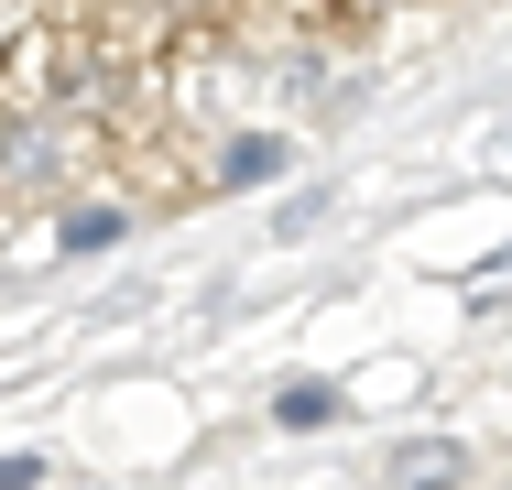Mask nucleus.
Instances as JSON below:
<instances>
[{
  "label": "nucleus",
  "mask_w": 512,
  "mask_h": 490,
  "mask_svg": "<svg viewBox=\"0 0 512 490\" xmlns=\"http://www.w3.org/2000/svg\"><path fill=\"white\" fill-rule=\"evenodd\" d=\"M55 240H66V251H120V240H131V207H66Z\"/></svg>",
  "instance_id": "nucleus-3"
},
{
  "label": "nucleus",
  "mask_w": 512,
  "mask_h": 490,
  "mask_svg": "<svg viewBox=\"0 0 512 490\" xmlns=\"http://www.w3.org/2000/svg\"><path fill=\"white\" fill-rule=\"evenodd\" d=\"M382 490H469V447L458 436H404L393 469H382Z\"/></svg>",
  "instance_id": "nucleus-1"
},
{
  "label": "nucleus",
  "mask_w": 512,
  "mask_h": 490,
  "mask_svg": "<svg viewBox=\"0 0 512 490\" xmlns=\"http://www.w3.org/2000/svg\"><path fill=\"white\" fill-rule=\"evenodd\" d=\"M273 425H295V436L306 425H338V382H284L273 392Z\"/></svg>",
  "instance_id": "nucleus-4"
},
{
  "label": "nucleus",
  "mask_w": 512,
  "mask_h": 490,
  "mask_svg": "<svg viewBox=\"0 0 512 490\" xmlns=\"http://www.w3.org/2000/svg\"><path fill=\"white\" fill-rule=\"evenodd\" d=\"M262 175H284V131H240L218 153V186H262Z\"/></svg>",
  "instance_id": "nucleus-2"
},
{
  "label": "nucleus",
  "mask_w": 512,
  "mask_h": 490,
  "mask_svg": "<svg viewBox=\"0 0 512 490\" xmlns=\"http://www.w3.org/2000/svg\"><path fill=\"white\" fill-rule=\"evenodd\" d=\"M0 490H44V458H11L0 447Z\"/></svg>",
  "instance_id": "nucleus-5"
}]
</instances>
